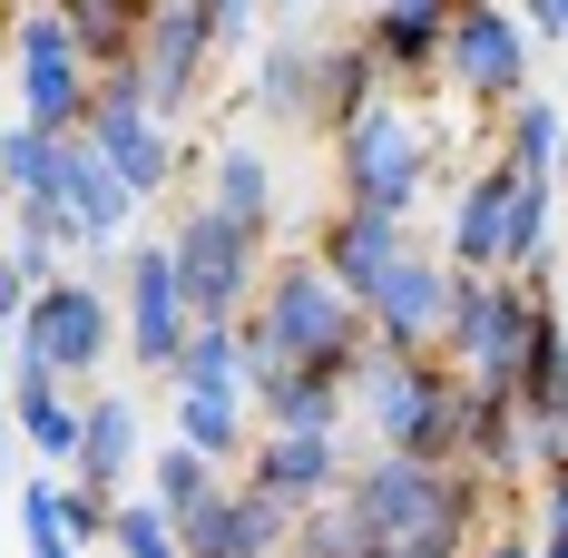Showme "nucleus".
I'll use <instances>...</instances> for the list:
<instances>
[{
    "mask_svg": "<svg viewBox=\"0 0 568 558\" xmlns=\"http://www.w3.org/2000/svg\"><path fill=\"white\" fill-rule=\"evenodd\" d=\"M343 500L373 529V549L393 558H470L510 519V490H490L480 470H432V460H393V450H353Z\"/></svg>",
    "mask_w": 568,
    "mask_h": 558,
    "instance_id": "nucleus-1",
    "label": "nucleus"
},
{
    "mask_svg": "<svg viewBox=\"0 0 568 558\" xmlns=\"http://www.w3.org/2000/svg\"><path fill=\"white\" fill-rule=\"evenodd\" d=\"M460 383L442 353H363L353 383H343V432H363V450H393V460H432V470H460Z\"/></svg>",
    "mask_w": 568,
    "mask_h": 558,
    "instance_id": "nucleus-2",
    "label": "nucleus"
},
{
    "mask_svg": "<svg viewBox=\"0 0 568 558\" xmlns=\"http://www.w3.org/2000/svg\"><path fill=\"white\" fill-rule=\"evenodd\" d=\"M334 168H343V206L353 216L412 225V206L432 196V168H442V118L422 109V99H402V89H383L334 138Z\"/></svg>",
    "mask_w": 568,
    "mask_h": 558,
    "instance_id": "nucleus-3",
    "label": "nucleus"
},
{
    "mask_svg": "<svg viewBox=\"0 0 568 558\" xmlns=\"http://www.w3.org/2000/svg\"><path fill=\"white\" fill-rule=\"evenodd\" d=\"M109 353H118V294L99 275L40 284L30 314H20V334H10V363H30V373H50V383H89Z\"/></svg>",
    "mask_w": 568,
    "mask_h": 558,
    "instance_id": "nucleus-4",
    "label": "nucleus"
},
{
    "mask_svg": "<svg viewBox=\"0 0 568 558\" xmlns=\"http://www.w3.org/2000/svg\"><path fill=\"white\" fill-rule=\"evenodd\" d=\"M168 265H176V294H186V324H245V304L265 284V235L226 225L216 206H186L168 225Z\"/></svg>",
    "mask_w": 568,
    "mask_h": 558,
    "instance_id": "nucleus-5",
    "label": "nucleus"
},
{
    "mask_svg": "<svg viewBox=\"0 0 568 558\" xmlns=\"http://www.w3.org/2000/svg\"><path fill=\"white\" fill-rule=\"evenodd\" d=\"M10 89H20V128L79 138V118H89V59L69 40L59 0L50 10H10Z\"/></svg>",
    "mask_w": 568,
    "mask_h": 558,
    "instance_id": "nucleus-6",
    "label": "nucleus"
},
{
    "mask_svg": "<svg viewBox=\"0 0 568 558\" xmlns=\"http://www.w3.org/2000/svg\"><path fill=\"white\" fill-rule=\"evenodd\" d=\"M79 138L109 158V176L138 196V206L176 186V128H158V118H148V89H138V69H109V79H89V118H79Z\"/></svg>",
    "mask_w": 568,
    "mask_h": 558,
    "instance_id": "nucleus-7",
    "label": "nucleus"
},
{
    "mask_svg": "<svg viewBox=\"0 0 568 558\" xmlns=\"http://www.w3.org/2000/svg\"><path fill=\"white\" fill-rule=\"evenodd\" d=\"M442 79H452L470 109H500V118H510L519 99H529V30H519V10H490V0L452 10Z\"/></svg>",
    "mask_w": 568,
    "mask_h": 558,
    "instance_id": "nucleus-8",
    "label": "nucleus"
},
{
    "mask_svg": "<svg viewBox=\"0 0 568 558\" xmlns=\"http://www.w3.org/2000/svg\"><path fill=\"white\" fill-rule=\"evenodd\" d=\"M186 334H196V324H186V294H176L168 235L128 245V265H118V353H128L138 373H176Z\"/></svg>",
    "mask_w": 568,
    "mask_h": 558,
    "instance_id": "nucleus-9",
    "label": "nucleus"
},
{
    "mask_svg": "<svg viewBox=\"0 0 568 558\" xmlns=\"http://www.w3.org/2000/svg\"><path fill=\"white\" fill-rule=\"evenodd\" d=\"M50 206L69 225V265H99L128 245V225H138V196L109 176V158L89 148V138H59V168H50Z\"/></svg>",
    "mask_w": 568,
    "mask_h": 558,
    "instance_id": "nucleus-10",
    "label": "nucleus"
},
{
    "mask_svg": "<svg viewBox=\"0 0 568 558\" xmlns=\"http://www.w3.org/2000/svg\"><path fill=\"white\" fill-rule=\"evenodd\" d=\"M216 59V30H206V0H148V50H138V89H148V118L196 109V79Z\"/></svg>",
    "mask_w": 568,
    "mask_h": 558,
    "instance_id": "nucleus-11",
    "label": "nucleus"
},
{
    "mask_svg": "<svg viewBox=\"0 0 568 558\" xmlns=\"http://www.w3.org/2000/svg\"><path fill=\"white\" fill-rule=\"evenodd\" d=\"M343 470H353V442L343 432H255V450H245V490H265V500H284L294 519L314 500H334Z\"/></svg>",
    "mask_w": 568,
    "mask_h": 558,
    "instance_id": "nucleus-12",
    "label": "nucleus"
},
{
    "mask_svg": "<svg viewBox=\"0 0 568 558\" xmlns=\"http://www.w3.org/2000/svg\"><path fill=\"white\" fill-rule=\"evenodd\" d=\"M442 314H452V265L422 255V245H412L393 275H383V294L363 304V324H373L383 353H442Z\"/></svg>",
    "mask_w": 568,
    "mask_h": 558,
    "instance_id": "nucleus-13",
    "label": "nucleus"
},
{
    "mask_svg": "<svg viewBox=\"0 0 568 558\" xmlns=\"http://www.w3.org/2000/svg\"><path fill=\"white\" fill-rule=\"evenodd\" d=\"M138 470H148V412L128 392H89L79 402V460H69V480L99 490V500H128Z\"/></svg>",
    "mask_w": 568,
    "mask_h": 558,
    "instance_id": "nucleus-14",
    "label": "nucleus"
},
{
    "mask_svg": "<svg viewBox=\"0 0 568 558\" xmlns=\"http://www.w3.org/2000/svg\"><path fill=\"white\" fill-rule=\"evenodd\" d=\"M304 255H314V265L353 294V304H373V294H383V275L412 255V235H402V225H383V216H353V206H334V216L304 235Z\"/></svg>",
    "mask_w": 568,
    "mask_h": 558,
    "instance_id": "nucleus-15",
    "label": "nucleus"
},
{
    "mask_svg": "<svg viewBox=\"0 0 568 558\" xmlns=\"http://www.w3.org/2000/svg\"><path fill=\"white\" fill-rule=\"evenodd\" d=\"M442 40H452V10H442V0L363 10V59H373L383 89H393V79H422V69H442Z\"/></svg>",
    "mask_w": 568,
    "mask_h": 558,
    "instance_id": "nucleus-16",
    "label": "nucleus"
},
{
    "mask_svg": "<svg viewBox=\"0 0 568 558\" xmlns=\"http://www.w3.org/2000/svg\"><path fill=\"white\" fill-rule=\"evenodd\" d=\"M500 225H510V168L490 158V168H470L460 176V196H452V275H500Z\"/></svg>",
    "mask_w": 568,
    "mask_h": 558,
    "instance_id": "nucleus-17",
    "label": "nucleus"
},
{
    "mask_svg": "<svg viewBox=\"0 0 568 558\" xmlns=\"http://www.w3.org/2000/svg\"><path fill=\"white\" fill-rule=\"evenodd\" d=\"M10 422H20V450H40L59 480H69V460H79V402H69V383H50V373H30V363H10Z\"/></svg>",
    "mask_w": 568,
    "mask_h": 558,
    "instance_id": "nucleus-18",
    "label": "nucleus"
},
{
    "mask_svg": "<svg viewBox=\"0 0 568 558\" xmlns=\"http://www.w3.org/2000/svg\"><path fill=\"white\" fill-rule=\"evenodd\" d=\"M373 99H383V79H373L363 40H314V99H304V128L343 138V128L373 109Z\"/></svg>",
    "mask_w": 568,
    "mask_h": 558,
    "instance_id": "nucleus-19",
    "label": "nucleus"
},
{
    "mask_svg": "<svg viewBox=\"0 0 568 558\" xmlns=\"http://www.w3.org/2000/svg\"><path fill=\"white\" fill-rule=\"evenodd\" d=\"M59 20H69V40L89 59V79L138 69V50H148V0H59Z\"/></svg>",
    "mask_w": 568,
    "mask_h": 558,
    "instance_id": "nucleus-20",
    "label": "nucleus"
},
{
    "mask_svg": "<svg viewBox=\"0 0 568 558\" xmlns=\"http://www.w3.org/2000/svg\"><path fill=\"white\" fill-rule=\"evenodd\" d=\"M245 412H255V432H343V383H324V373H265L245 392Z\"/></svg>",
    "mask_w": 568,
    "mask_h": 558,
    "instance_id": "nucleus-21",
    "label": "nucleus"
},
{
    "mask_svg": "<svg viewBox=\"0 0 568 558\" xmlns=\"http://www.w3.org/2000/svg\"><path fill=\"white\" fill-rule=\"evenodd\" d=\"M168 442H186L196 460H216V470H245V450H255V412H245V402H206V392H176Z\"/></svg>",
    "mask_w": 568,
    "mask_h": 558,
    "instance_id": "nucleus-22",
    "label": "nucleus"
},
{
    "mask_svg": "<svg viewBox=\"0 0 568 558\" xmlns=\"http://www.w3.org/2000/svg\"><path fill=\"white\" fill-rule=\"evenodd\" d=\"M559 235V176H519L510 168V225H500V275H539Z\"/></svg>",
    "mask_w": 568,
    "mask_h": 558,
    "instance_id": "nucleus-23",
    "label": "nucleus"
},
{
    "mask_svg": "<svg viewBox=\"0 0 568 558\" xmlns=\"http://www.w3.org/2000/svg\"><path fill=\"white\" fill-rule=\"evenodd\" d=\"M196 206H216L226 225L265 235V225H275V168H265V148H216V176H206Z\"/></svg>",
    "mask_w": 568,
    "mask_h": 558,
    "instance_id": "nucleus-24",
    "label": "nucleus"
},
{
    "mask_svg": "<svg viewBox=\"0 0 568 558\" xmlns=\"http://www.w3.org/2000/svg\"><path fill=\"white\" fill-rule=\"evenodd\" d=\"M168 383H176V392H206V402H245V353H235V324H196Z\"/></svg>",
    "mask_w": 568,
    "mask_h": 558,
    "instance_id": "nucleus-25",
    "label": "nucleus"
},
{
    "mask_svg": "<svg viewBox=\"0 0 568 558\" xmlns=\"http://www.w3.org/2000/svg\"><path fill=\"white\" fill-rule=\"evenodd\" d=\"M235 470H216V460H196L186 442H148V500L168 509V519H186L196 500H216Z\"/></svg>",
    "mask_w": 568,
    "mask_h": 558,
    "instance_id": "nucleus-26",
    "label": "nucleus"
},
{
    "mask_svg": "<svg viewBox=\"0 0 568 558\" xmlns=\"http://www.w3.org/2000/svg\"><path fill=\"white\" fill-rule=\"evenodd\" d=\"M304 99H314V40H265V59H255V109L284 118V128H304Z\"/></svg>",
    "mask_w": 568,
    "mask_h": 558,
    "instance_id": "nucleus-27",
    "label": "nucleus"
},
{
    "mask_svg": "<svg viewBox=\"0 0 568 558\" xmlns=\"http://www.w3.org/2000/svg\"><path fill=\"white\" fill-rule=\"evenodd\" d=\"M50 168H59V138L40 128H0V206H50Z\"/></svg>",
    "mask_w": 568,
    "mask_h": 558,
    "instance_id": "nucleus-28",
    "label": "nucleus"
},
{
    "mask_svg": "<svg viewBox=\"0 0 568 558\" xmlns=\"http://www.w3.org/2000/svg\"><path fill=\"white\" fill-rule=\"evenodd\" d=\"M559 138H568V118L549 109V99H519V109L500 118V168L549 176V168H559Z\"/></svg>",
    "mask_w": 568,
    "mask_h": 558,
    "instance_id": "nucleus-29",
    "label": "nucleus"
},
{
    "mask_svg": "<svg viewBox=\"0 0 568 558\" xmlns=\"http://www.w3.org/2000/svg\"><path fill=\"white\" fill-rule=\"evenodd\" d=\"M284 558H373V529L353 519V500H314L304 519H294V539H284Z\"/></svg>",
    "mask_w": 568,
    "mask_h": 558,
    "instance_id": "nucleus-30",
    "label": "nucleus"
},
{
    "mask_svg": "<svg viewBox=\"0 0 568 558\" xmlns=\"http://www.w3.org/2000/svg\"><path fill=\"white\" fill-rule=\"evenodd\" d=\"M109 549H118V558H186V549H176V529H168V509L148 500V490H138V500H118Z\"/></svg>",
    "mask_w": 568,
    "mask_h": 558,
    "instance_id": "nucleus-31",
    "label": "nucleus"
},
{
    "mask_svg": "<svg viewBox=\"0 0 568 558\" xmlns=\"http://www.w3.org/2000/svg\"><path fill=\"white\" fill-rule=\"evenodd\" d=\"M20 539H30V558H79L69 529H59V480H30L20 490Z\"/></svg>",
    "mask_w": 568,
    "mask_h": 558,
    "instance_id": "nucleus-32",
    "label": "nucleus"
},
{
    "mask_svg": "<svg viewBox=\"0 0 568 558\" xmlns=\"http://www.w3.org/2000/svg\"><path fill=\"white\" fill-rule=\"evenodd\" d=\"M118 500H99V490H79V480H59V529H69V549H99L109 539Z\"/></svg>",
    "mask_w": 568,
    "mask_h": 558,
    "instance_id": "nucleus-33",
    "label": "nucleus"
},
{
    "mask_svg": "<svg viewBox=\"0 0 568 558\" xmlns=\"http://www.w3.org/2000/svg\"><path fill=\"white\" fill-rule=\"evenodd\" d=\"M519 30H529V50H539V40L568 50V0H529V10H519Z\"/></svg>",
    "mask_w": 568,
    "mask_h": 558,
    "instance_id": "nucleus-34",
    "label": "nucleus"
},
{
    "mask_svg": "<svg viewBox=\"0 0 568 558\" xmlns=\"http://www.w3.org/2000/svg\"><path fill=\"white\" fill-rule=\"evenodd\" d=\"M529 490H539V529H568V460H549Z\"/></svg>",
    "mask_w": 568,
    "mask_h": 558,
    "instance_id": "nucleus-35",
    "label": "nucleus"
},
{
    "mask_svg": "<svg viewBox=\"0 0 568 558\" xmlns=\"http://www.w3.org/2000/svg\"><path fill=\"white\" fill-rule=\"evenodd\" d=\"M470 558H539V539H529L519 519H500V529H490V539H480V549H470Z\"/></svg>",
    "mask_w": 568,
    "mask_h": 558,
    "instance_id": "nucleus-36",
    "label": "nucleus"
},
{
    "mask_svg": "<svg viewBox=\"0 0 568 558\" xmlns=\"http://www.w3.org/2000/svg\"><path fill=\"white\" fill-rule=\"evenodd\" d=\"M10 460H20V422H10V402H0V480H10Z\"/></svg>",
    "mask_w": 568,
    "mask_h": 558,
    "instance_id": "nucleus-37",
    "label": "nucleus"
},
{
    "mask_svg": "<svg viewBox=\"0 0 568 558\" xmlns=\"http://www.w3.org/2000/svg\"><path fill=\"white\" fill-rule=\"evenodd\" d=\"M539 558H568V529H539Z\"/></svg>",
    "mask_w": 568,
    "mask_h": 558,
    "instance_id": "nucleus-38",
    "label": "nucleus"
},
{
    "mask_svg": "<svg viewBox=\"0 0 568 558\" xmlns=\"http://www.w3.org/2000/svg\"><path fill=\"white\" fill-rule=\"evenodd\" d=\"M549 176H559V216H568V138H559V168H549Z\"/></svg>",
    "mask_w": 568,
    "mask_h": 558,
    "instance_id": "nucleus-39",
    "label": "nucleus"
},
{
    "mask_svg": "<svg viewBox=\"0 0 568 558\" xmlns=\"http://www.w3.org/2000/svg\"><path fill=\"white\" fill-rule=\"evenodd\" d=\"M0 392H10V324H0Z\"/></svg>",
    "mask_w": 568,
    "mask_h": 558,
    "instance_id": "nucleus-40",
    "label": "nucleus"
},
{
    "mask_svg": "<svg viewBox=\"0 0 568 558\" xmlns=\"http://www.w3.org/2000/svg\"><path fill=\"white\" fill-rule=\"evenodd\" d=\"M0 50H10V0H0Z\"/></svg>",
    "mask_w": 568,
    "mask_h": 558,
    "instance_id": "nucleus-41",
    "label": "nucleus"
}]
</instances>
